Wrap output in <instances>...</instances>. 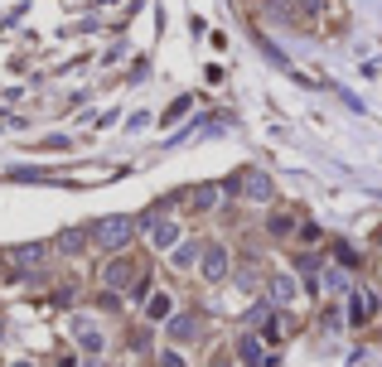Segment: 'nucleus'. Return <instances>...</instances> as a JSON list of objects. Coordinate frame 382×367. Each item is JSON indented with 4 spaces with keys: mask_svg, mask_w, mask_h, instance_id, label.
<instances>
[{
    "mask_svg": "<svg viewBox=\"0 0 382 367\" xmlns=\"http://www.w3.org/2000/svg\"><path fill=\"white\" fill-rule=\"evenodd\" d=\"M136 227H140L136 218H102V222L92 227V247H97V252H107V256H116V252L136 237Z\"/></svg>",
    "mask_w": 382,
    "mask_h": 367,
    "instance_id": "f257e3e1",
    "label": "nucleus"
},
{
    "mask_svg": "<svg viewBox=\"0 0 382 367\" xmlns=\"http://www.w3.org/2000/svg\"><path fill=\"white\" fill-rule=\"evenodd\" d=\"M140 227H145V237H150V247H164V252H174V247L184 242V237H179V222H174L169 213H145Z\"/></svg>",
    "mask_w": 382,
    "mask_h": 367,
    "instance_id": "f03ea898",
    "label": "nucleus"
},
{
    "mask_svg": "<svg viewBox=\"0 0 382 367\" xmlns=\"http://www.w3.org/2000/svg\"><path fill=\"white\" fill-rule=\"evenodd\" d=\"M198 271H203L208 286H218L223 276H227V247H223V242H203V261H198Z\"/></svg>",
    "mask_w": 382,
    "mask_h": 367,
    "instance_id": "7ed1b4c3",
    "label": "nucleus"
},
{
    "mask_svg": "<svg viewBox=\"0 0 382 367\" xmlns=\"http://www.w3.org/2000/svg\"><path fill=\"white\" fill-rule=\"evenodd\" d=\"M131 281H136V266H131L126 256H121V252H116V256L102 266V286H107V290H126Z\"/></svg>",
    "mask_w": 382,
    "mask_h": 367,
    "instance_id": "20e7f679",
    "label": "nucleus"
},
{
    "mask_svg": "<svg viewBox=\"0 0 382 367\" xmlns=\"http://www.w3.org/2000/svg\"><path fill=\"white\" fill-rule=\"evenodd\" d=\"M227 193H237V179L198 184V188H193V203H198V208H223V198H227Z\"/></svg>",
    "mask_w": 382,
    "mask_h": 367,
    "instance_id": "39448f33",
    "label": "nucleus"
},
{
    "mask_svg": "<svg viewBox=\"0 0 382 367\" xmlns=\"http://www.w3.org/2000/svg\"><path fill=\"white\" fill-rule=\"evenodd\" d=\"M344 310H349V324H368V319H373V310H378V300H373V295H368V290H349V305H344Z\"/></svg>",
    "mask_w": 382,
    "mask_h": 367,
    "instance_id": "423d86ee",
    "label": "nucleus"
},
{
    "mask_svg": "<svg viewBox=\"0 0 382 367\" xmlns=\"http://www.w3.org/2000/svg\"><path fill=\"white\" fill-rule=\"evenodd\" d=\"M10 261L20 266V271H39V266L49 261V247H44V242H25V247L10 252Z\"/></svg>",
    "mask_w": 382,
    "mask_h": 367,
    "instance_id": "0eeeda50",
    "label": "nucleus"
},
{
    "mask_svg": "<svg viewBox=\"0 0 382 367\" xmlns=\"http://www.w3.org/2000/svg\"><path fill=\"white\" fill-rule=\"evenodd\" d=\"M242 193L247 198H252V203H271V174H266V169H252V174H247L242 179Z\"/></svg>",
    "mask_w": 382,
    "mask_h": 367,
    "instance_id": "6e6552de",
    "label": "nucleus"
},
{
    "mask_svg": "<svg viewBox=\"0 0 382 367\" xmlns=\"http://www.w3.org/2000/svg\"><path fill=\"white\" fill-rule=\"evenodd\" d=\"M73 339H78V343H82V353H92V358H97V353L107 348V339H102V329H92L87 319H78V324H73Z\"/></svg>",
    "mask_w": 382,
    "mask_h": 367,
    "instance_id": "1a4fd4ad",
    "label": "nucleus"
},
{
    "mask_svg": "<svg viewBox=\"0 0 382 367\" xmlns=\"http://www.w3.org/2000/svg\"><path fill=\"white\" fill-rule=\"evenodd\" d=\"M169 339L174 343L198 339V315H169Z\"/></svg>",
    "mask_w": 382,
    "mask_h": 367,
    "instance_id": "9d476101",
    "label": "nucleus"
},
{
    "mask_svg": "<svg viewBox=\"0 0 382 367\" xmlns=\"http://www.w3.org/2000/svg\"><path fill=\"white\" fill-rule=\"evenodd\" d=\"M169 261L179 266V271H193V266L203 261V247H198V242H179V247L169 252Z\"/></svg>",
    "mask_w": 382,
    "mask_h": 367,
    "instance_id": "9b49d317",
    "label": "nucleus"
},
{
    "mask_svg": "<svg viewBox=\"0 0 382 367\" xmlns=\"http://www.w3.org/2000/svg\"><path fill=\"white\" fill-rule=\"evenodd\" d=\"M266 295H271V305H291V300H296V281L276 271L271 281H266Z\"/></svg>",
    "mask_w": 382,
    "mask_h": 367,
    "instance_id": "f8f14e48",
    "label": "nucleus"
},
{
    "mask_svg": "<svg viewBox=\"0 0 382 367\" xmlns=\"http://www.w3.org/2000/svg\"><path fill=\"white\" fill-rule=\"evenodd\" d=\"M145 315L155 319V324H164V319L174 315V295H169V290H160V295H150V300H145Z\"/></svg>",
    "mask_w": 382,
    "mask_h": 367,
    "instance_id": "ddd939ff",
    "label": "nucleus"
},
{
    "mask_svg": "<svg viewBox=\"0 0 382 367\" xmlns=\"http://www.w3.org/2000/svg\"><path fill=\"white\" fill-rule=\"evenodd\" d=\"M237 358H242V363H262V358H266V343L257 339V334H242V339H237Z\"/></svg>",
    "mask_w": 382,
    "mask_h": 367,
    "instance_id": "4468645a",
    "label": "nucleus"
},
{
    "mask_svg": "<svg viewBox=\"0 0 382 367\" xmlns=\"http://www.w3.org/2000/svg\"><path fill=\"white\" fill-rule=\"evenodd\" d=\"M58 252H68V256H78V252H82V232H78V227H68V232L58 237Z\"/></svg>",
    "mask_w": 382,
    "mask_h": 367,
    "instance_id": "2eb2a0df",
    "label": "nucleus"
},
{
    "mask_svg": "<svg viewBox=\"0 0 382 367\" xmlns=\"http://www.w3.org/2000/svg\"><path fill=\"white\" fill-rule=\"evenodd\" d=\"M325 281H329V290H354V286H349V276H344V271H329Z\"/></svg>",
    "mask_w": 382,
    "mask_h": 367,
    "instance_id": "dca6fc26",
    "label": "nucleus"
},
{
    "mask_svg": "<svg viewBox=\"0 0 382 367\" xmlns=\"http://www.w3.org/2000/svg\"><path fill=\"white\" fill-rule=\"evenodd\" d=\"M296 5H300V15H320V5H325V0H296Z\"/></svg>",
    "mask_w": 382,
    "mask_h": 367,
    "instance_id": "f3484780",
    "label": "nucleus"
},
{
    "mask_svg": "<svg viewBox=\"0 0 382 367\" xmlns=\"http://www.w3.org/2000/svg\"><path fill=\"white\" fill-rule=\"evenodd\" d=\"M160 363H164V367H184V358H179V353H164Z\"/></svg>",
    "mask_w": 382,
    "mask_h": 367,
    "instance_id": "a211bd4d",
    "label": "nucleus"
},
{
    "mask_svg": "<svg viewBox=\"0 0 382 367\" xmlns=\"http://www.w3.org/2000/svg\"><path fill=\"white\" fill-rule=\"evenodd\" d=\"M213 367H232V363H227V358H223V363H213Z\"/></svg>",
    "mask_w": 382,
    "mask_h": 367,
    "instance_id": "6ab92c4d",
    "label": "nucleus"
},
{
    "mask_svg": "<svg viewBox=\"0 0 382 367\" xmlns=\"http://www.w3.org/2000/svg\"><path fill=\"white\" fill-rule=\"evenodd\" d=\"M15 367H34V363H15Z\"/></svg>",
    "mask_w": 382,
    "mask_h": 367,
    "instance_id": "aec40b11",
    "label": "nucleus"
}]
</instances>
